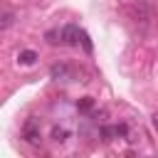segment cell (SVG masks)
<instances>
[{
    "mask_svg": "<svg viewBox=\"0 0 158 158\" xmlns=\"http://www.w3.org/2000/svg\"><path fill=\"white\" fill-rule=\"evenodd\" d=\"M22 138H25L30 146H40V141H42V133H40V123H37L35 118L25 121V126H22Z\"/></svg>",
    "mask_w": 158,
    "mask_h": 158,
    "instance_id": "6da1fadb",
    "label": "cell"
},
{
    "mask_svg": "<svg viewBox=\"0 0 158 158\" xmlns=\"http://www.w3.org/2000/svg\"><path fill=\"white\" fill-rule=\"evenodd\" d=\"M81 32H84V30H79L77 25H64V27L59 30V40H62L64 44H79Z\"/></svg>",
    "mask_w": 158,
    "mask_h": 158,
    "instance_id": "7a4b0ae2",
    "label": "cell"
},
{
    "mask_svg": "<svg viewBox=\"0 0 158 158\" xmlns=\"http://www.w3.org/2000/svg\"><path fill=\"white\" fill-rule=\"evenodd\" d=\"M35 59H37V52H35V49H22V52L17 54V62H20V64H25V67L35 64Z\"/></svg>",
    "mask_w": 158,
    "mask_h": 158,
    "instance_id": "3957f363",
    "label": "cell"
},
{
    "mask_svg": "<svg viewBox=\"0 0 158 158\" xmlns=\"http://www.w3.org/2000/svg\"><path fill=\"white\" fill-rule=\"evenodd\" d=\"M12 25H15V15H12V12H7V10H2V12H0V32L10 30Z\"/></svg>",
    "mask_w": 158,
    "mask_h": 158,
    "instance_id": "277c9868",
    "label": "cell"
},
{
    "mask_svg": "<svg viewBox=\"0 0 158 158\" xmlns=\"http://www.w3.org/2000/svg\"><path fill=\"white\" fill-rule=\"evenodd\" d=\"M49 74H52V79H67V77H69V69H67L64 64H54Z\"/></svg>",
    "mask_w": 158,
    "mask_h": 158,
    "instance_id": "5b68a950",
    "label": "cell"
},
{
    "mask_svg": "<svg viewBox=\"0 0 158 158\" xmlns=\"http://www.w3.org/2000/svg\"><path fill=\"white\" fill-rule=\"evenodd\" d=\"M136 12H138V20L141 22H148V5H146V0H138V5H136Z\"/></svg>",
    "mask_w": 158,
    "mask_h": 158,
    "instance_id": "8992f818",
    "label": "cell"
},
{
    "mask_svg": "<svg viewBox=\"0 0 158 158\" xmlns=\"http://www.w3.org/2000/svg\"><path fill=\"white\" fill-rule=\"evenodd\" d=\"M52 138H54L57 143H64V141L69 138V131H67V128H59V126H54V128H52Z\"/></svg>",
    "mask_w": 158,
    "mask_h": 158,
    "instance_id": "52a82bcc",
    "label": "cell"
},
{
    "mask_svg": "<svg viewBox=\"0 0 158 158\" xmlns=\"http://www.w3.org/2000/svg\"><path fill=\"white\" fill-rule=\"evenodd\" d=\"M94 106V99H89V96H84L81 101H77V109H81V111H89Z\"/></svg>",
    "mask_w": 158,
    "mask_h": 158,
    "instance_id": "ba28073f",
    "label": "cell"
}]
</instances>
